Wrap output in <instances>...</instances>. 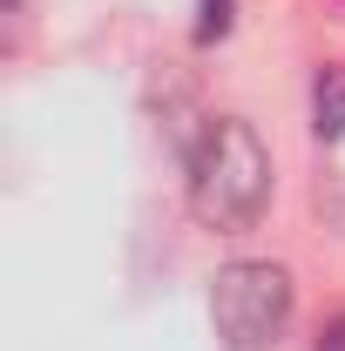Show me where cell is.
<instances>
[{"mask_svg":"<svg viewBox=\"0 0 345 351\" xmlns=\"http://www.w3.org/2000/svg\"><path fill=\"white\" fill-rule=\"evenodd\" d=\"M271 203V149L244 115H210L203 135L190 142V210L216 237L251 230Z\"/></svg>","mask_w":345,"mask_h":351,"instance_id":"obj_1","label":"cell"},{"mask_svg":"<svg viewBox=\"0 0 345 351\" xmlns=\"http://www.w3.org/2000/svg\"><path fill=\"white\" fill-rule=\"evenodd\" d=\"M210 324L230 351H271L291 324V270L271 257H237L210 284Z\"/></svg>","mask_w":345,"mask_h":351,"instance_id":"obj_2","label":"cell"},{"mask_svg":"<svg viewBox=\"0 0 345 351\" xmlns=\"http://www.w3.org/2000/svg\"><path fill=\"white\" fill-rule=\"evenodd\" d=\"M311 129H318V142L345 135V68H318V82H311Z\"/></svg>","mask_w":345,"mask_h":351,"instance_id":"obj_3","label":"cell"},{"mask_svg":"<svg viewBox=\"0 0 345 351\" xmlns=\"http://www.w3.org/2000/svg\"><path fill=\"white\" fill-rule=\"evenodd\" d=\"M230 21H237V0H197V41H203V47L223 41Z\"/></svg>","mask_w":345,"mask_h":351,"instance_id":"obj_4","label":"cell"},{"mask_svg":"<svg viewBox=\"0 0 345 351\" xmlns=\"http://www.w3.org/2000/svg\"><path fill=\"white\" fill-rule=\"evenodd\" d=\"M318 351H345V317H332V324L318 331Z\"/></svg>","mask_w":345,"mask_h":351,"instance_id":"obj_5","label":"cell"}]
</instances>
